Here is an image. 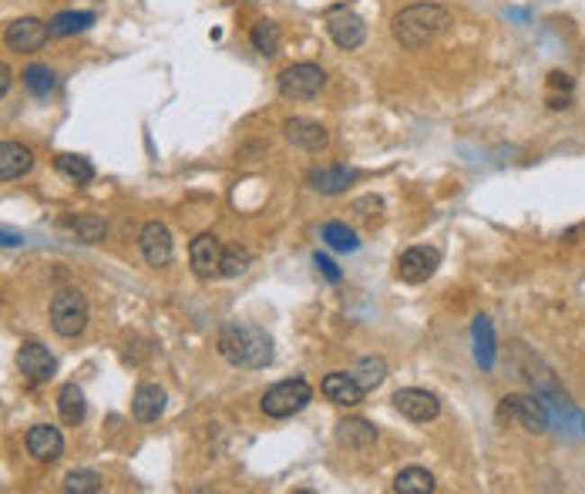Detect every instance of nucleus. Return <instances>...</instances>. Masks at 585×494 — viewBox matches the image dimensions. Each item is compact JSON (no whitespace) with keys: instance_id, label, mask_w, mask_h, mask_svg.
Returning a JSON list of instances; mask_svg holds the SVG:
<instances>
[{"instance_id":"nucleus-10","label":"nucleus","mask_w":585,"mask_h":494,"mask_svg":"<svg viewBox=\"0 0 585 494\" xmlns=\"http://www.w3.org/2000/svg\"><path fill=\"white\" fill-rule=\"evenodd\" d=\"M394 407L408 420H418V424H428V420H434L441 414V400L431 391H424V387H404V391H397Z\"/></svg>"},{"instance_id":"nucleus-9","label":"nucleus","mask_w":585,"mask_h":494,"mask_svg":"<svg viewBox=\"0 0 585 494\" xmlns=\"http://www.w3.org/2000/svg\"><path fill=\"white\" fill-rule=\"evenodd\" d=\"M17 370H21V377H24L31 387H38V383L54 377L58 360H54L51 350L40 346V343H21V350H17Z\"/></svg>"},{"instance_id":"nucleus-4","label":"nucleus","mask_w":585,"mask_h":494,"mask_svg":"<svg viewBox=\"0 0 585 494\" xmlns=\"http://www.w3.org/2000/svg\"><path fill=\"white\" fill-rule=\"evenodd\" d=\"M313 400V387L303 381V377H296V381H280L276 387H269L263 393V414L266 418H292V414H300L306 404Z\"/></svg>"},{"instance_id":"nucleus-19","label":"nucleus","mask_w":585,"mask_h":494,"mask_svg":"<svg viewBox=\"0 0 585 494\" xmlns=\"http://www.w3.org/2000/svg\"><path fill=\"white\" fill-rule=\"evenodd\" d=\"M162 410H166V391L158 383H141L135 391V400H131V414L141 424H152V420L162 418Z\"/></svg>"},{"instance_id":"nucleus-15","label":"nucleus","mask_w":585,"mask_h":494,"mask_svg":"<svg viewBox=\"0 0 585 494\" xmlns=\"http://www.w3.org/2000/svg\"><path fill=\"white\" fill-rule=\"evenodd\" d=\"M27 451H31V457L34 461H40V464H51V461H58L64 451V437L58 427H51V424H38V427H31L27 431Z\"/></svg>"},{"instance_id":"nucleus-2","label":"nucleus","mask_w":585,"mask_h":494,"mask_svg":"<svg viewBox=\"0 0 585 494\" xmlns=\"http://www.w3.org/2000/svg\"><path fill=\"white\" fill-rule=\"evenodd\" d=\"M454 24V17H451V11L447 7H441V4H410V7H404V11L394 17V38L404 44V48H410V51H418V48H424V44H431L434 38H441L447 27Z\"/></svg>"},{"instance_id":"nucleus-29","label":"nucleus","mask_w":585,"mask_h":494,"mask_svg":"<svg viewBox=\"0 0 585 494\" xmlns=\"http://www.w3.org/2000/svg\"><path fill=\"white\" fill-rule=\"evenodd\" d=\"M54 71L48 67V64H31V67H24V88L31 91V94H38V98H48L54 91Z\"/></svg>"},{"instance_id":"nucleus-11","label":"nucleus","mask_w":585,"mask_h":494,"mask_svg":"<svg viewBox=\"0 0 585 494\" xmlns=\"http://www.w3.org/2000/svg\"><path fill=\"white\" fill-rule=\"evenodd\" d=\"M139 246L148 266L162 269L172 263V232H168L166 222H145L139 236Z\"/></svg>"},{"instance_id":"nucleus-25","label":"nucleus","mask_w":585,"mask_h":494,"mask_svg":"<svg viewBox=\"0 0 585 494\" xmlns=\"http://www.w3.org/2000/svg\"><path fill=\"white\" fill-rule=\"evenodd\" d=\"M94 24V13L91 11H64L58 17H51V38H71V34H81Z\"/></svg>"},{"instance_id":"nucleus-32","label":"nucleus","mask_w":585,"mask_h":494,"mask_svg":"<svg viewBox=\"0 0 585 494\" xmlns=\"http://www.w3.org/2000/svg\"><path fill=\"white\" fill-rule=\"evenodd\" d=\"M68 226L75 229V236L81 242H98L104 236V219L98 216H75L68 219Z\"/></svg>"},{"instance_id":"nucleus-26","label":"nucleus","mask_w":585,"mask_h":494,"mask_svg":"<svg viewBox=\"0 0 585 494\" xmlns=\"http://www.w3.org/2000/svg\"><path fill=\"white\" fill-rule=\"evenodd\" d=\"M249 40H253V48L263 54V58H273L283 44V31L276 21H259V24H253V31H249Z\"/></svg>"},{"instance_id":"nucleus-8","label":"nucleus","mask_w":585,"mask_h":494,"mask_svg":"<svg viewBox=\"0 0 585 494\" xmlns=\"http://www.w3.org/2000/svg\"><path fill=\"white\" fill-rule=\"evenodd\" d=\"M437 266H441V253L434 246H410L408 253L397 259V276L410 286H420L437 273Z\"/></svg>"},{"instance_id":"nucleus-35","label":"nucleus","mask_w":585,"mask_h":494,"mask_svg":"<svg viewBox=\"0 0 585 494\" xmlns=\"http://www.w3.org/2000/svg\"><path fill=\"white\" fill-rule=\"evenodd\" d=\"M11 81H14L11 67H7V64L0 61V98H4V94H7V91H11Z\"/></svg>"},{"instance_id":"nucleus-12","label":"nucleus","mask_w":585,"mask_h":494,"mask_svg":"<svg viewBox=\"0 0 585 494\" xmlns=\"http://www.w3.org/2000/svg\"><path fill=\"white\" fill-rule=\"evenodd\" d=\"M189 259L192 269L199 279H212L219 276V263H222V242L212 232H199L189 246Z\"/></svg>"},{"instance_id":"nucleus-13","label":"nucleus","mask_w":585,"mask_h":494,"mask_svg":"<svg viewBox=\"0 0 585 494\" xmlns=\"http://www.w3.org/2000/svg\"><path fill=\"white\" fill-rule=\"evenodd\" d=\"M283 131H286L290 145L303 148V152H323V148L330 145L327 128L320 125V121H313V118H290V121L283 125Z\"/></svg>"},{"instance_id":"nucleus-23","label":"nucleus","mask_w":585,"mask_h":494,"mask_svg":"<svg viewBox=\"0 0 585 494\" xmlns=\"http://www.w3.org/2000/svg\"><path fill=\"white\" fill-rule=\"evenodd\" d=\"M350 373H354V381L367 393V391H377L387 381V364H383V356H360Z\"/></svg>"},{"instance_id":"nucleus-27","label":"nucleus","mask_w":585,"mask_h":494,"mask_svg":"<svg viewBox=\"0 0 585 494\" xmlns=\"http://www.w3.org/2000/svg\"><path fill=\"white\" fill-rule=\"evenodd\" d=\"M54 168H58L64 178L77 182V185H88L91 178H94V165H91L85 155H58V158H54Z\"/></svg>"},{"instance_id":"nucleus-21","label":"nucleus","mask_w":585,"mask_h":494,"mask_svg":"<svg viewBox=\"0 0 585 494\" xmlns=\"http://www.w3.org/2000/svg\"><path fill=\"white\" fill-rule=\"evenodd\" d=\"M495 327H491V319L488 317H478L474 319V356H478V364L482 370H491L495 367Z\"/></svg>"},{"instance_id":"nucleus-14","label":"nucleus","mask_w":585,"mask_h":494,"mask_svg":"<svg viewBox=\"0 0 585 494\" xmlns=\"http://www.w3.org/2000/svg\"><path fill=\"white\" fill-rule=\"evenodd\" d=\"M327 31H330V38L337 48H344V51H354L364 44L367 38V24L350 11H333L330 21H327Z\"/></svg>"},{"instance_id":"nucleus-6","label":"nucleus","mask_w":585,"mask_h":494,"mask_svg":"<svg viewBox=\"0 0 585 494\" xmlns=\"http://www.w3.org/2000/svg\"><path fill=\"white\" fill-rule=\"evenodd\" d=\"M501 414L508 420H518L528 434H545L548 431V410L538 397H525V393H508L501 400Z\"/></svg>"},{"instance_id":"nucleus-30","label":"nucleus","mask_w":585,"mask_h":494,"mask_svg":"<svg viewBox=\"0 0 585 494\" xmlns=\"http://www.w3.org/2000/svg\"><path fill=\"white\" fill-rule=\"evenodd\" d=\"M253 263V253L246 249V246H230V249H222V263H219V276H242L246 269Z\"/></svg>"},{"instance_id":"nucleus-20","label":"nucleus","mask_w":585,"mask_h":494,"mask_svg":"<svg viewBox=\"0 0 585 494\" xmlns=\"http://www.w3.org/2000/svg\"><path fill=\"white\" fill-rule=\"evenodd\" d=\"M377 441V427L374 424H367V420H340L337 424V444L340 447H350V451H364V447H370V444Z\"/></svg>"},{"instance_id":"nucleus-5","label":"nucleus","mask_w":585,"mask_h":494,"mask_svg":"<svg viewBox=\"0 0 585 494\" xmlns=\"http://www.w3.org/2000/svg\"><path fill=\"white\" fill-rule=\"evenodd\" d=\"M327 88V71L313 61L290 64L280 75V94L286 102H310Z\"/></svg>"},{"instance_id":"nucleus-22","label":"nucleus","mask_w":585,"mask_h":494,"mask_svg":"<svg viewBox=\"0 0 585 494\" xmlns=\"http://www.w3.org/2000/svg\"><path fill=\"white\" fill-rule=\"evenodd\" d=\"M58 410H61V420L64 424H71V427H77L81 420H85V393H81V387L77 383H64L61 393H58Z\"/></svg>"},{"instance_id":"nucleus-24","label":"nucleus","mask_w":585,"mask_h":494,"mask_svg":"<svg viewBox=\"0 0 585 494\" xmlns=\"http://www.w3.org/2000/svg\"><path fill=\"white\" fill-rule=\"evenodd\" d=\"M394 491L397 494H431L434 491V474L428 468H418L410 464L394 478Z\"/></svg>"},{"instance_id":"nucleus-28","label":"nucleus","mask_w":585,"mask_h":494,"mask_svg":"<svg viewBox=\"0 0 585 494\" xmlns=\"http://www.w3.org/2000/svg\"><path fill=\"white\" fill-rule=\"evenodd\" d=\"M323 239H327V246L337 249V253H356V246H360L356 232L346 226V222H327V226H323Z\"/></svg>"},{"instance_id":"nucleus-17","label":"nucleus","mask_w":585,"mask_h":494,"mask_svg":"<svg viewBox=\"0 0 585 494\" xmlns=\"http://www.w3.org/2000/svg\"><path fill=\"white\" fill-rule=\"evenodd\" d=\"M34 168V155L21 141H0V182H14V178L27 175Z\"/></svg>"},{"instance_id":"nucleus-18","label":"nucleus","mask_w":585,"mask_h":494,"mask_svg":"<svg viewBox=\"0 0 585 494\" xmlns=\"http://www.w3.org/2000/svg\"><path fill=\"white\" fill-rule=\"evenodd\" d=\"M323 393H327V400L340 407H356L364 400V387L354 381V373H327L323 377Z\"/></svg>"},{"instance_id":"nucleus-3","label":"nucleus","mask_w":585,"mask_h":494,"mask_svg":"<svg viewBox=\"0 0 585 494\" xmlns=\"http://www.w3.org/2000/svg\"><path fill=\"white\" fill-rule=\"evenodd\" d=\"M88 300H85V292L75 290V286H64V290L54 292L51 300V327L58 337L64 340H75L81 337L85 329H88Z\"/></svg>"},{"instance_id":"nucleus-16","label":"nucleus","mask_w":585,"mask_h":494,"mask_svg":"<svg viewBox=\"0 0 585 494\" xmlns=\"http://www.w3.org/2000/svg\"><path fill=\"white\" fill-rule=\"evenodd\" d=\"M310 185L323 195H340L356 182V168H346V165H320V168H310Z\"/></svg>"},{"instance_id":"nucleus-36","label":"nucleus","mask_w":585,"mask_h":494,"mask_svg":"<svg viewBox=\"0 0 585 494\" xmlns=\"http://www.w3.org/2000/svg\"><path fill=\"white\" fill-rule=\"evenodd\" d=\"M0 246H21V236H11V232H0Z\"/></svg>"},{"instance_id":"nucleus-31","label":"nucleus","mask_w":585,"mask_h":494,"mask_svg":"<svg viewBox=\"0 0 585 494\" xmlns=\"http://www.w3.org/2000/svg\"><path fill=\"white\" fill-rule=\"evenodd\" d=\"M104 484H102V474L98 471H71L68 478H64V491L68 494H98Z\"/></svg>"},{"instance_id":"nucleus-34","label":"nucleus","mask_w":585,"mask_h":494,"mask_svg":"<svg viewBox=\"0 0 585 494\" xmlns=\"http://www.w3.org/2000/svg\"><path fill=\"white\" fill-rule=\"evenodd\" d=\"M548 85H552V88H562V91H572V77L562 75V71H552V75H548Z\"/></svg>"},{"instance_id":"nucleus-1","label":"nucleus","mask_w":585,"mask_h":494,"mask_svg":"<svg viewBox=\"0 0 585 494\" xmlns=\"http://www.w3.org/2000/svg\"><path fill=\"white\" fill-rule=\"evenodd\" d=\"M219 354L230 360L232 367L263 370L273 364V340L263 327L253 323H230L219 333Z\"/></svg>"},{"instance_id":"nucleus-7","label":"nucleus","mask_w":585,"mask_h":494,"mask_svg":"<svg viewBox=\"0 0 585 494\" xmlns=\"http://www.w3.org/2000/svg\"><path fill=\"white\" fill-rule=\"evenodd\" d=\"M48 38H51V27L44 24L40 17H21V21L7 24V31H4V44L17 54L40 51L48 44Z\"/></svg>"},{"instance_id":"nucleus-33","label":"nucleus","mask_w":585,"mask_h":494,"mask_svg":"<svg viewBox=\"0 0 585 494\" xmlns=\"http://www.w3.org/2000/svg\"><path fill=\"white\" fill-rule=\"evenodd\" d=\"M313 263H317V269L323 273V276L330 279V283H340V269H337V263H333L330 256H313Z\"/></svg>"}]
</instances>
